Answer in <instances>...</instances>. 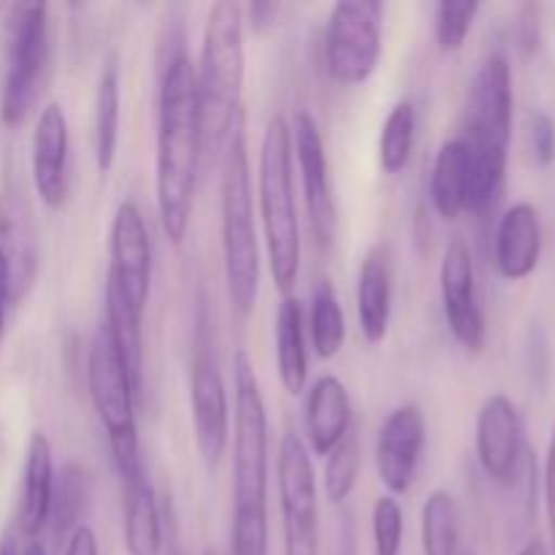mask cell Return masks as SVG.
<instances>
[{
	"mask_svg": "<svg viewBox=\"0 0 555 555\" xmlns=\"http://www.w3.org/2000/svg\"><path fill=\"white\" fill-rule=\"evenodd\" d=\"M204 160L195 65L184 47H177L160 68L155 141V201L163 233L182 247L193 217L195 182Z\"/></svg>",
	"mask_w": 555,
	"mask_h": 555,
	"instance_id": "1",
	"label": "cell"
},
{
	"mask_svg": "<svg viewBox=\"0 0 555 555\" xmlns=\"http://www.w3.org/2000/svg\"><path fill=\"white\" fill-rule=\"evenodd\" d=\"M231 555H269V415L249 356H233Z\"/></svg>",
	"mask_w": 555,
	"mask_h": 555,
	"instance_id": "2",
	"label": "cell"
},
{
	"mask_svg": "<svg viewBox=\"0 0 555 555\" xmlns=\"http://www.w3.org/2000/svg\"><path fill=\"white\" fill-rule=\"evenodd\" d=\"M513 112V68L502 52H493L482 60L472 79L461 133L469 152V211L477 215L491 211L504 193Z\"/></svg>",
	"mask_w": 555,
	"mask_h": 555,
	"instance_id": "3",
	"label": "cell"
},
{
	"mask_svg": "<svg viewBox=\"0 0 555 555\" xmlns=\"http://www.w3.org/2000/svg\"><path fill=\"white\" fill-rule=\"evenodd\" d=\"M244 76H247L244 9L228 0L215 3L206 16L198 68H195L204 157L222 155L231 135L242 125Z\"/></svg>",
	"mask_w": 555,
	"mask_h": 555,
	"instance_id": "4",
	"label": "cell"
},
{
	"mask_svg": "<svg viewBox=\"0 0 555 555\" xmlns=\"http://www.w3.org/2000/svg\"><path fill=\"white\" fill-rule=\"evenodd\" d=\"M258 206L271 280L291 296L301 274V225L293 188V139L282 114L266 122L258 160Z\"/></svg>",
	"mask_w": 555,
	"mask_h": 555,
	"instance_id": "5",
	"label": "cell"
},
{
	"mask_svg": "<svg viewBox=\"0 0 555 555\" xmlns=\"http://www.w3.org/2000/svg\"><path fill=\"white\" fill-rule=\"evenodd\" d=\"M220 233L228 298L233 312L247 318L260 291V244L255 231L253 171H249V152L242 125L222 152Z\"/></svg>",
	"mask_w": 555,
	"mask_h": 555,
	"instance_id": "6",
	"label": "cell"
},
{
	"mask_svg": "<svg viewBox=\"0 0 555 555\" xmlns=\"http://www.w3.org/2000/svg\"><path fill=\"white\" fill-rule=\"evenodd\" d=\"M87 393H90L95 415L106 428L108 450H112L114 469L119 477L144 469L139 444V428H135V390L130 379L128 363L122 350L114 339L106 320H101L95 336H92L90 352H87Z\"/></svg>",
	"mask_w": 555,
	"mask_h": 555,
	"instance_id": "7",
	"label": "cell"
},
{
	"mask_svg": "<svg viewBox=\"0 0 555 555\" xmlns=\"http://www.w3.org/2000/svg\"><path fill=\"white\" fill-rule=\"evenodd\" d=\"M49 68V9L14 3L0 30V122L16 128L41 98Z\"/></svg>",
	"mask_w": 555,
	"mask_h": 555,
	"instance_id": "8",
	"label": "cell"
},
{
	"mask_svg": "<svg viewBox=\"0 0 555 555\" xmlns=\"http://www.w3.org/2000/svg\"><path fill=\"white\" fill-rule=\"evenodd\" d=\"M383 3L341 0L325 27V70L336 85H366L383 57Z\"/></svg>",
	"mask_w": 555,
	"mask_h": 555,
	"instance_id": "9",
	"label": "cell"
},
{
	"mask_svg": "<svg viewBox=\"0 0 555 555\" xmlns=\"http://www.w3.org/2000/svg\"><path fill=\"white\" fill-rule=\"evenodd\" d=\"M285 555H320V499L312 455L298 434H285L276 455Z\"/></svg>",
	"mask_w": 555,
	"mask_h": 555,
	"instance_id": "10",
	"label": "cell"
},
{
	"mask_svg": "<svg viewBox=\"0 0 555 555\" xmlns=\"http://www.w3.org/2000/svg\"><path fill=\"white\" fill-rule=\"evenodd\" d=\"M108 253L112 266L106 291H112L125 309L144 323L152 293V242L144 217L130 201H122L114 211Z\"/></svg>",
	"mask_w": 555,
	"mask_h": 555,
	"instance_id": "11",
	"label": "cell"
},
{
	"mask_svg": "<svg viewBox=\"0 0 555 555\" xmlns=\"http://www.w3.org/2000/svg\"><path fill=\"white\" fill-rule=\"evenodd\" d=\"M190 410H193L195 444L206 469L215 472L231 442V404L225 379L215 350L198 336L190 363Z\"/></svg>",
	"mask_w": 555,
	"mask_h": 555,
	"instance_id": "12",
	"label": "cell"
},
{
	"mask_svg": "<svg viewBox=\"0 0 555 555\" xmlns=\"http://www.w3.org/2000/svg\"><path fill=\"white\" fill-rule=\"evenodd\" d=\"M293 139V160L298 163L304 190V206H307V220L312 228V236L320 247H331L336 238V201L334 188L328 177V157H325V141L320 133L318 119L309 112H296L291 125Z\"/></svg>",
	"mask_w": 555,
	"mask_h": 555,
	"instance_id": "13",
	"label": "cell"
},
{
	"mask_svg": "<svg viewBox=\"0 0 555 555\" xmlns=\"http://www.w3.org/2000/svg\"><path fill=\"white\" fill-rule=\"evenodd\" d=\"M439 293L453 339L466 352H480L486 345V314L477 298L475 258L461 236L450 238L439 266Z\"/></svg>",
	"mask_w": 555,
	"mask_h": 555,
	"instance_id": "14",
	"label": "cell"
},
{
	"mask_svg": "<svg viewBox=\"0 0 555 555\" xmlns=\"http://www.w3.org/2000/svg\"><path fill=\"white\" fill-rule=\"evenodd\" d=\"M475 448L482 472L496 486H513L524 464V421L518 406L504 393L482 401L475 423Z\"/></svg>",
	"mask_w": 555,
	"mask_h": 555,
	"instance_id": "15",
	"label": "cell"
},
{
	"mask_svg": "<svg viewBox=\"0 0 555 555\" xmlns=\"http://www.w3.org/2000/svg\"><path fill=\"white\" fill-rule=\"evenodd\" d=\"M423 450H426V417L417 404H401L385 417L377 437V461L379 482L388 496H404L415 482L421 469Z\"/></svg>",
	"mask_w": 555,
	"mask_h": 555,
	"instance_id": "16",
	"label": "cell"
},
{
	"mask_svg": "<svg viewBox=\"0 0 555 555\" xmlns=\"http://www.w3.org/2000/svg\"><path fill=\"white\" fill-rule=\"evenodd\" d=\"M68 119L60 103H47L33 128V188L47 209H60L68 198Z\"/></svg>",
	"mask_w": 555,
	"mask_h": 555,
	"instance_id": "17",
	"label": "cell"
},
{
	"mask_svg": "<svg viewBox=\"0 0 555 555\" xmlns=\"http://www.w3.org/2000/svg\"><path fill=\"white\" fill-rule=\"evenodd\" d=\"M54 453L52 442L43 431H33L22 469L20 509H16V529L27 542H36L47 531L49 507L54 493Z\"/></svg>",
	"mask_w": 555,
	"mask_h": 555,
	"instance_id": "18",
	"label": "cell"
},
{
	"mask_svg": "<svg viewBox=\"0 0 555 555\" xmlns=\"http://www.w3.org/2000/svg\"><path fill=\"white\" fill-rule=\"evenodd\" d=\"M304 428H307L309 450L323 459H328L341 439L352 431V401L339 377L323 374L307 390Z\"/></svg>",
	"mask_w": 555,
	"mask_h": 555,
	"instance_id": "19",
	"label": "cell"
},
{
	"mask_svg": "<svg viewBox=\"0 0 555 555\" xmlns=\"http://www.w3.org/2000/svg\"><path fill=\"white\" fill-rule=\"evenodd\" d=\"M493 258L504 280L520 282L534 274L542 258V220L531 204H515L502 215Z\"/></svg>",
	"mask_w": 555,
	"mask_h": 555,
	"instance_id": "20",
	"label": "cell"
},
{
	"mask_svg": "<svg viewBox=\"0 0 555 555\" xmlns=\"http://www.w3.org/2000/svg\"><path fill=\"white\" fill-rule=\"evenodd\" d=\"M122 480V540L128 555H163L166 526L150 472L139 469Z\"/></svg>",
	"mask_w": 555,
	"mask_h": 555,
	"instance_id": "21",
	"label": "cell"
},
{
	"mask_svg": "<svg viewBox=\"0 0 555 555\" xmlns=\"http://www.w3.org/2000/svg\"><path fill=\"white\" fill-rule=\"evenodd\" d=\"M358 325L369 345H383L393 314V263L383 244L372 247L358 269Z\"/></svg>",
	"mask_w": 555,
	"mask_h": 555,
	"instance_id": "22",
	"label": "cell"
},
{
	"mask_svg": "<svg viewBox=\"0 0 555 555\" xmlns=\"http://www.w3.org/2000/svg\"><path fill=\"white\" fill-rule=\"evenodd\" d=\"M274 347H276V372H280L282 388L291 396H301L307 390L309 377V352H307V320L298 298L285 296L274 320Z\"/></svg>",
	"mask_w": 555,
	"mask_h": 555,
	"instance_id": "23",
	"label": "cell"
},
{
	"mask_svg": "<svg viewBox=\"0 0 555 555\" xmlns=\"http://www.w3.org/2000/svg\"><path fill=\"white\" fill-rule=\"evenodd\" d=\"M431 206L448 222L469 211V152L461 135L444 141L434 157Z\"/></svg>",
	"mask_w": 555,
	"mask_h": 555,
	"instance_id": "24",
	"label": "cell"
},
{
	"mask_svg": "<svg viewBox=\"0 0 555 555\" xmlns=\"http://www.w3.org/2000/svg\"><path fill=\"white\" fill-rule=\"evenodd\" d=\"M90 499V477L79 464H65L54 475L52 507H49V534L54 542H65L81 526V513Z\"/></svg>",
	"mask_w": 555,
	"mask_h": 555,
	"instance_id": "25",
	"label": "cell"
},
{
	"mask_svg": "<svg viewBox=\"0 0 555 555\" xmlns=\"http://www.w3.org/2000/svg\"><path fill=\"white\" fill-rule=\"evenodd\" d=\"M119 119H122V92H119L117 65H108L101 74L95 92V166L108 173L117 163Z\"/></svg>",
	"mask_w": 555,
	"mask_h": 555,
	"instance_id": "26",
	"label": "cell"
},
{
	"mask_svg": "<svg viewBox=\"0 0 555 555\" xmlns=\"http://www.w3.org/2000/svg\"><path fill=\"white\" fill-rule=\"evenodd\" d=\"M307 331L309 341L314 347V356L320 361H334L341 352V347H345V312H341V304L328 280H318V285H314Z\"/></svg>",
	"mask_w": 555,
	"mask_h": 555,
	"instance_id": "27",
	"label": "cell"
},
{
	"mask_svg": "<svg viewBox=\"0 0 555 555\" xmlns=\"http://www.w3.org/2000/svg\"><path fill=\"white\" fill-rule=\"evenodd\" d=\"M423 555H459L461 553V524L459 504L448 491H434L423 504L421 515Z\"/></svg>",
	"mask_w": 555,
	"mask_h": 555,
	"instance_id": "28",
	"label": "cell"
},
{
	"mask_svg": "<svg viewBox=\"0 0 555 555\" xmlns=\"http://www.w3.org/2000/svg\"><path fill=\"white\" fill-rule=\"evenodd\" d=\"M417 135V114L410 101H399L388 112L379 133V166L385 173L396 177L404 171L412 160Z\"/></svg>",
	"mask_w": 555,
	"mask_h": 555,
	"instance_id": "29",
	"label": "cell"
},
{
	"mask_svg": "<svg viewBox=\"0 0 555 555\" xmlns=\"http://www.w3.org/2000/svg\"><path fill=\"white\" fill-rule=\"evenodd\" d=\"M361 437L352 428L339 448L325 459L323 469V491L331 504H345L350 493L356 491L358 475H361Z\"/></svg>",
	"mask_w": 555,
	"mask_h": 555,
	"instance_id": "30",
	"label": "cell"
},
{
	"mask_svg": "<svg viewBox=\"0 0 555 555\" xmlns=\"http://www.w3.org/2000/svg\"><path fill=\"white\" fill-rule=\"evenodd\" d=\"M480 3L475 0H442L437 5V43L442 52H461L475 27Z\"/></svg>",
	"mask_w": 555,
	"mask_h": 555,
	"instance_id": "31",
	"label": "cell"
},
{
	"mask_svg": "<svg viewBox=\"0 0 555 555\" xmlns=\"http://www.w3.org/2000/svg\"><path fill=\"white\" fill-rule=\"evenodd\" d=\"M374 555H401L404 542V509L396 496H379L372 509Z\"/></svg>",
	"mask_w": 555,
	"mask_h": 555,
	"instance_id": "32",
	"label": "cell"
},
{
	"mask_svg": "<svg viewBox=\"0 0 555 555\" xmlns=\"http://www.w3.org/2000/svg\"><path fill=\"white\" fill-rule=\"evenodd\" d=\"M526 135H529V150L540 168H547L555 160V122L547 112H531L526 122Z\"/></svg>",
	"mask_w": 555,
	"mask_h": 555,
	"instance_id": "33",
	"label": "cell"
},
{
	"mask_svg": "<svg viewBox=\"0 0 555 555\" xmlns=\"http://www.w3.org/2000/svg\"><path fill=\"white\" fill-rule=\"evenodd\" d=\"M542 486H545V509H547V524H551V537L555 547V428L551 444H547V459H545V477H542Z\"/></svg>",
	"mask_w": 555,
	"mask_h": 555,
	"instance_id": "34",
	"label": "cell"
},
{
	"mask_svg": "<svg viewBox=\"0 0 555 555\" xmlns=\"http://www.w3.org/2000/svg\"><path fill=\"white\" fill-rule=\"evenodd\" d=\"M63 555H101V547H98L95 531L87 524H81L74 534L65 540Z\"/></svg>",
	"mask_w": 555,
	"mask_h": 555,
	"instance_id": "35",
	"label": "cell"
},
{
	"mask_svg": "<svg viewBox=\"0 0 555 555\" xmlns=\"http://www.w3.org/2000/svg\"><path fill=\"white\" fill-rule=\"evenodd\" d=\"M14 301V291H11V271L5 258L0 255V345H3L5 334V314H9V304Z\"/></svg>",
	"mask_w": 555,
	"mask_h": 555,
	"instance_id": "36",
	"label": "cell"
},
{
	"mask_svg": "<svg viewBox=\"0 0 555 555\" xmlns=\"http://www.w3.org/2000/svg\"><path fill=\"white\" fill-rule=\"evenodd\" d=\"M249 16H253L255 30H266V27L274 22L276 5L274 3H255V5H249Z\"/></svg>",
	"mask_w": 555,
	"mask_h": 555,
	"instance_id": "37",
	"label": "cell"
},
{
	"mask_svg": "<svg viewBox=\"0 0 555 555\" xmlns=\"http://www.w3.org/2000/svg\"><path fill=\"white\" fill-rule=\"evenodd\" d=\"M0 555H22L14 537H3V542H0Z\"/></svg>",
	"mask_w": 555,
	"mask_h": 555,
	"instance_id": "38",
	"label": "cell"
},
{
	"mask_svg": "<svg viewBox=\"0 0 555 555\" xmlns=\"http://www.w3.org/2000/svg\"><path fill=\"white\" fill-rule=\"evenodd\" d=\"M518 555H551V553H547V547L542 545L540 540H534V542H529V545H526Z\"/></svg>",
	"mask_w": 555,
	"mask_h": 555,
	"instance_id": "39",
	"label": "cell"
},
{
	"mask_svg": "<svg viewBox=\"0 0 555 555\" xmlns=\"http://www.w3.org/2000/svg\"><path fill=\"white\" fill-rule=\"evenodd\" d=\"M163 553H166V555H184L182 547L177 545V534H173V529H168V551L163 547Z\"/></svg>",
	"mask_w": 555,
	"mask_h": 555,
	"instance_id": "40",
	"label": "cell"
},
{
	"mask_svg": "<svg viewBox=\"0 0 555 555\" xmlns=\"http://www.w3.org/2000/svg\"><path fill=\"white\" fill-rule=\"evenodd\" d=\"M22 555H47V547L41 545V542H27V547L22 551Z\"/></svg>",
	"mask_w": 555,
	"mask_h": 555,
	"instance_id": "41",
	"label": "cell"
},
{
	"mask_svg": "<svg viewBox=\"0 0 555 555\" xmlns=\"http://www.w3.org/2000/svg\"><path fill=\"white\" fill-rule=\"evenodd\" d=\"M459 555H475V553H472L469 547H461V553H459Z\"/></svg>",
	"mask_w": 555,
	"mask_h": 555,
	"instance_id": "42",
	"label": "cell"
},
{
	"mask_svg": "<svg viewBox=\"0 0 555 555\" xmlns=\"http://www.w3.org/2000/svg\"><path fill=\"white\" fill-rule=\"evenodd\" d=\"M204 555H217V551H204Z\"/></svg>",
	"mask_w": 555,
	"mask_h": 555,
	"instance_id": "43",
	"label": "cell"
}]
</instances>
